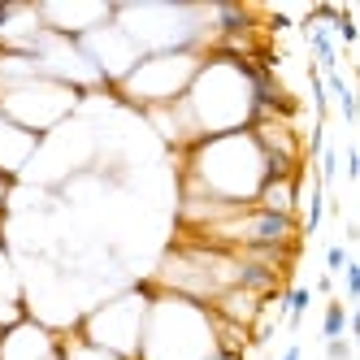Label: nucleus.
<instances>
[{
    "mask_svg": "<svg viewBox=\"0 0 360 360\" xmlns=\"http://www.w3.org/2000/svg\"><path fill=\"white\" fill-rule=\"evenodd\" d=\"M269 183V161L252 131L213 135L183 148V195L252 209L261 187Z\"/></svg>",
    "mask_w": 360,
    "mask_h": 360,
    "instance_id": "1",
    "label": "nucleus"
},
{
    "mask_svg": "<svg viewBox=\"0 0 360 360\" xmlns=\"http://www.w3.org/2000/svg\"><path fill=\"white\" fill-rule=\"evenodd\" d=\"M135 360H239L221 352V321L209 304L152 287Z\"/></svg>",
    "mask_w": 360,
    "mask_h": 360,
    "instance_id": "2",
    "label": "nucleus"
},
{
    "mask_svg": "<svg viewBox=\"0 0 360 360\" xmlns=\"http://www.w3.org/2000/svg\"><path fill=\"white\" fill-rule=\"evenodd\" d=\"M200 61H204V53H148L131 65V74L122 83L105 87V96H113L117 105L139 109V113L165 109V105L187 96Z\"/></svg>",
    "mask_w": 360,
    "mask_h": 360,
    "instance_id": "3",
    "label": "nucleus"
},
{
    "mask_svg": "<svg viewBox=\"0 0 360 360\" xmlns=\"http://www.w3.org/2000/svg\"><path fill=\"white\" fill-rule=\"evenodd\" d=\"M148 300H152V282H135V287H122L117 295H109L105 304H96L91 313H83L74 326L79 339L105 347L122 360L139 356V339H143V317H148Z\"/></svg>",
    "mask_w": 360,
    "mask_h": 360,
    "instance_id": "4",
    "label": "nucleus"
},
{
    "mask_svg": "<svg viewBox=\"0 0 360 360\" xmlns=\"http://www.w3.org/2000/svg\"><path fill=\"white\" fill-rule=\"evenodd\" d=\"M83 91H74L65 83H53V79H31V83H18V87H5L0 91V113H5L13 126H22L27 135L44 139L53 135L57 126H65L83 105Z\"/></svg>",
    "mask_w": 360,
    "mask_h": 360,
    "instance_id": "5",
    "label": "nucleus"
},
{
    "mask_svg": "<svg viewBox=\"0 0 360 360\" xmlns=\"http://www.w3.org/2000/svg\"><path fill=\"white\" fill-rule=\"evenodd\" d=\"M61 356V330L31 313H22L0 330V360H57Z\"/></svg>",
    "mask_w": 360,
    "mask_h": 360,
    "instance_id": "6",
    "label": "nucleus"
},
{
    "mask_svg": "<svg viewBox=\"0 0 360 360\" xmlns=\"http://www.w3.org/2000/svg\"><path fill=\"white\" fill-rule=\"evenodd\" d=\"M35 152H39V139L27 135L22 126H13L5 113H0V174H5L9 183H13L18 174H27V169H31Z\"/></svg>",
    "mask_w": 360,
    "mask_h": 360,
    "instance_id": "7",
    "label": "nucleus"
},
{
    "mask_svg": "<svg viewBox=\"0 0 360 360\" xmlns=\"http://www.w3.org/2000/svg\"><path fill=\"white\" fill-rule=\"evenodd\" d=\"M300 187H304V169L291 174V178H269V183L261 187V195H256V209L278 213V217H295V209H300Z\"/></svg>",
    "mask_w": 360,
    "mask_h": 360,
    "instance_id": "8",
    "label": "nucleus"
},
{
    "mask_svg": "<svg viewBox=\"0 0 360 360\" xmlns=\"http://www.w3.org/2000/svg\"><path fill=\"white\" fill-rule=\"evenodd\" d=\"M347 326H352L347 304L330 300V304H326V321H321V343H330V339H343V334H347Z\"/></svg>",
    "mask_w": 360,
    "mask_h": 360,
    "instance_id": "9",
    "label": "nucleus"
},
{
    "mask_svg": "<svg viewBox=\"0 0 360 360\" xmlns=\"http://www.w3.org/2000/svg\"><path fill=\"white\" fill-rule=\"evenodd\" d=\"M326 217V187L317 183V174L308 178V209H304V235H313Z\"/></svg>",
    "mask_w": 360,
    "mask_h": 360,
    "instance_id": "10",
    "label": "nucleus"
},
{
    "mask_svg": "<svg viewBox=\"0 0 360 360\" xmlns=\"http://www.w3.org/2000/svg\"><path fill=\"white\" fill-rule=\"evenodd\" d=\"M308 304H313V291L308 287H291V291H282V313H287V326L300 330L304 313H308Z\"/></svg>",
    "mask_w": 360,
    "mask_h": 360,
    "instance_id": "11",
    "label": "nucleus"
},
{
    "mask_svg": "<svg viewBox=\"0 0 360 360\" xmlns=\"http://www.w3.org/2000/svg\"><path fill=\"white\" fill-rule=\"evenodd\" d=\"M317 157H321V174H317V183L330 191V187H334V178H339V152H334V148H321Z\"/></svg>",
    "mask_w": 360,
    "mask_h": 360,
    "instance_id": "12",
    "label": "nucleus"
},
{
    "mask_svg": "<svg viewBox=\"0 0 360 360\" xmlns=\"http://www.w3.org/2000/svg\"><path fill=\"white\" fill-rule=\"evenodd\" d=\"M347 261H352L347 243H330V248H326V274H330V278H334V274H343Z\"/></svg>",
    "mask_w": 360,
    "mask_h": 360,
    "instance_id": "13",
    "label": "nucleus"
},
{
    "mask_svg": "<svg viewBox=\"0 0 360 360\" xmlns=\"http://www.w3.org/2000/svg\"><path fill=\"white\" fill-rule=\"evenodd\" d=\"M343 291H347V300H360V265L356 261L343 265Z\"/></svg>",
    "mask_w": 360,
    "mask_h": 360,
    "instance_id": "14",
    "label": "nucleus"
},
{
    "mask_svg": "<svg viewBox=\"0 0 360 360\" xmlns=\"http://www.w3.org/2000/svg\"><path fill=\"white\" fill-rule=\"evenodd\" d=\"M326 360H352V343H347V334H343V339H330V343H326Z\"/></svg>",
    "mask_w": 360,
    "mask_h": 360,
    "instance_id": "15",
    "label": "nucleus"
},
{
    "mask_svg": "<svg viewBox=\"0 0 360 360\" xmlns=\"http://www.w3.org/2000/svg\"><path fill=\"white\" fill-rule=\"evenodd\" d=\"M9 200H13V183L0 174V213H9Z\"/></svg>",
    "mask_w": 360,
    "mask_h": 360,
    "instance_id": "16",
    "label": "nucleus"
},
{
    "mask_svg": "<svg viewBox=\"0 0 360 360\" xmlns=\"http://www.w3.org/2000/svg\"><path fill=\"white\" fill-rule=\"evenodd\" d=\"M343 165H347V178L360 174V161H356V148H343Z\"/></svg>",
    "mask_w": 360,
    "mask_h": 360,
    "instance_id": "17",
    "label": "nucleus"
},
{
    "mask_svg": "<svg viewBox=\"0 0 360 360\" xmlns=\"http://www.w3.org/2000/svg\"><path fill=\"white\" fill-rule=\"evenodd\" d=\"M282 360H304V347H300V343H291L287 352H282Z\"/></svg>",
    "mask_w": 360,
    "mask_h": 360,
    "instance_id": "18",
    "label": "nucleus"
},
{
    "mask_svg": "<svg viewBox=\"0 0 360 360\" xmlns=\"http://www.w3.org/2000/svg\"><path fill=\"white\" fill-rule=\"evenodd\" d=\"M330 287H334V278H330V274H321V278H317V291H321V295H330Z\"/></svg>",
    "mask_w": 360,
    "mask_h": 360,
    "instance_id": "19",
    "label": "nucleus"
},
{
    "mask_svg": "<svg viewBox=\"0 0 360 360\" xmlns=\"http://www.w3.org/2000/svg\"><path fill=\"white\" fill-rule=\"evenodd\" d=\"M5 217H9V213H0V243H5Z\"/></svg>",
    "mask_w": 360,
    "mask_h": 360,
    "instance_id": "20",
    "label": "nucleus"
},
{
    "mask_svg": "<svg viewBox=\"0 0 360 360\" xmlns=\"http://www.w3.org/2000/svg\"><path fill=\"white\" fill-rule=\"evenodd\" d=\"M57 360H65V356H57Z\"/></svg>",
    "mask_w": 360,
    "mask_h": 360,
    "instance_id": "21",
    "label": "nucleus"
}]
</instances>
